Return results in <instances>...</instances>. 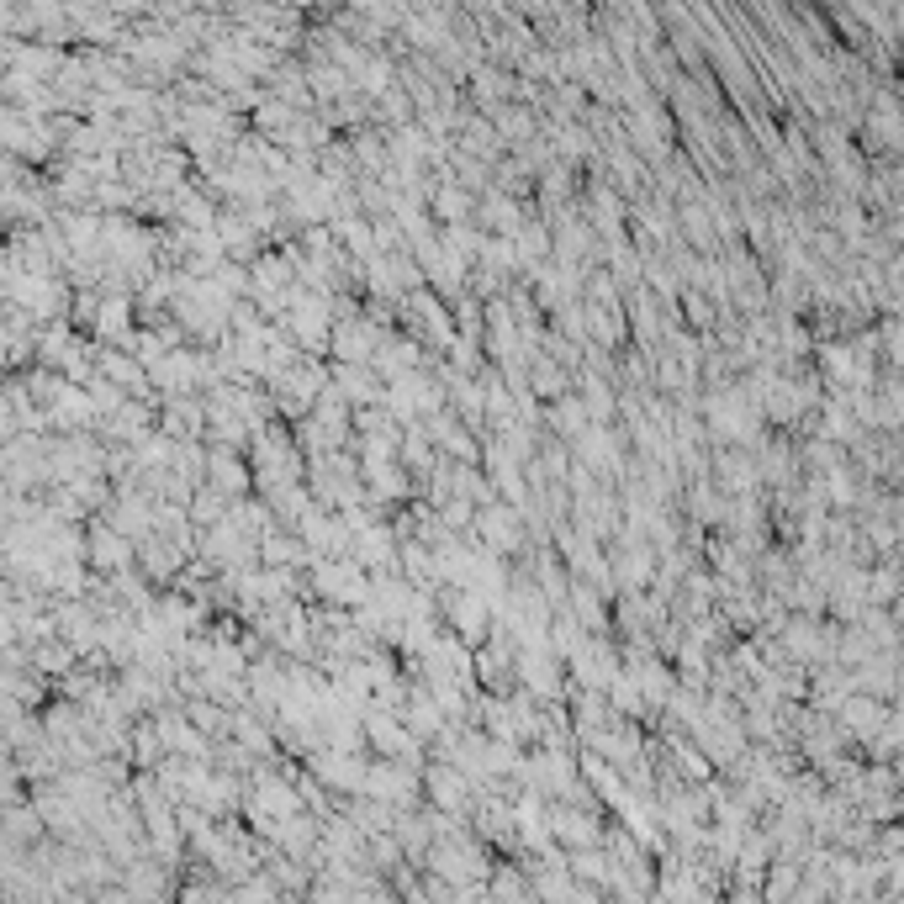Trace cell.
<instances>
[{
  "instance_id": "8992f818",
  "label": "cell",
  "mask_w": 904,
  "mask_h": 904,
  "mask_svg": "<svg viewBox=\"0 0 904 904\" xmlns=\"http://www.w3.org/2000/svg\"><path fill=\"white\" fill-rule=\"evenodd\" d=\"M307 80H312V90H318L323 101H344V96H349V75H344V69H334V64H318Z\"/></svg>"
},
{
  "instance_id": "5b68a950",
  "label": "cell",
  "mask_w": 904,
  "mask_h": 904,
  "mask_svg": "<svg viewBox=\"0 0 904 904\" xmlns=\"http://www.w3.org/2000/svg\"><path fill=\"white\" fill-rule=\"evenodd\" d=\"M207 466H212V482H217V487H228V492L249 487V471L238 466V455H233V450H212V455H207Z\"/></svg>"
},
{
  "instance_id": "3957f363",
  "label": "cell",
  "mask_w": 904,
  "mask_h": 904,
  "mask_svg": "<svg viewBox=\"0 0 904 904\" xmlns=\"http://www.w3.org/2000/svg\"><path fill=\"white\" fill-rule=\"evenodd\" d=\"M90 545H96V550H90V556H96V566H112V571H117V566L133 561V545H127L117 529H96V540H90Z\"/></svg>"
},
{
  "instance_id": "7a4b0ae2",
  "label": "cell",
  "mask_w": 904,
  "mask_h": 904,
  "mask_svg": "<svg viewBox=\"0 0 904 904\" xmlns=\"http://www.w3.org/2000/svg\"><path fill=\"white\" fill-rule=\"evenodd\" d=\"M334 392L349 397V402H376L381 386H371V371H365V365H339V386H334Z\"/></svg>"
},
{
  "instance_id": "277c9868",
  "label": "cell",
  "mask_w": 904,
  "mask_h": 904,
  "mask_svg": "<svg viewBox=\"0 0 904 904\" xmlns=\"http://www.w3.org/2000/svg\"><path fill=\"white\" fill-rule=\"evenodd\" d=\"M127 323H133V302H127V297H106L101 312H96V334L117 339V334H127Z\"/></svg>"
},
{
  "instance_id": "6da1fadb",
  "label": "cell",
  "mask_w": 904,
  "mask_h": 904,
  "mask_svg": "<svg viewBox=\"0 0 904 904\" xmlns=\"http://www.w3.org/2000/svg\"><path fill=\"white\" fill-rule=\"evenodd\" d=\"M318 593L339 598V603H365V598H371V582L360 577L355 561H323L318 566Z\"/></svg>"
},
{
  "instance_id": "52a82bcc",
  "label": "cell",
  "mask_w": 904,
  "mask_h": 904,
  "mask_svg": "<svg viewBox=\"0 0 904 904\" xmlns=\"http://www.w3.org/2000/svg\"><path fill=\"white\" fill-rule=\"evenodd\" d=\"M434 207H439V212H445V217H450V223H460V217H466V212H471V196H460V191L450 186V191H439V196H434Z\"/></svg>"
}]
</instances>
